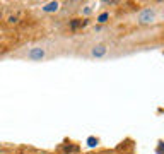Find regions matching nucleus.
Masks as SVG:
<instances>
[{
    "label": "nucleus",
    "mask_w": 164,
    "mask_h": 154,
    "mask_svg": "<svg viewBox=\"0 0 164 154\" xmlns=\"http://www.w3.org/2000/svg\"><path fill=\"white\" fill-rule=\"evenodd\" d=\"M91 12H92V7L91 5H87V7L84 9V14H91Z\"/></svg>",
    "instance_id": "6e6552de"
},
{
    "label": "nucleus",
    "mask_w": 164,
    "mask_h": 154,
    "mask_svg": "<svg viewBox=\"0 0 164 154\" xmlns=\"http://www.w3.org/2000/svg\"><path fill=\"white\" fill-rule=\"evenodd\" d=\"M86 24H87V21H80V19H72L70 21V28H72V29H77V28L86 26Z\"/></svg>",
    "instance_id": "39448f33"
},
{
    "label": "nucleus",
    "mask_w": 164,
    "mask_h": 154,
    "mask_svg": "<svg viewBox=\"0 0 164 154\" xmlns=\"http://www.w3.org/2000/svg\"><path fill=\"white\" fill-rule=\"evenodd\" d=\"M19 19H21V16H19V14H9V16H7V21H9L10 24L19 22Z\"/></svg>",
    "instance_id": "423d86ee"
},
{
    "label": "nucleus",
    "mask_w": 164,
    "mask_h": 154,
    "mask_svg": "<svg viewBox=\"0 0 164 154\" xmlns=\"http://www.w3.org/2000/svg\"><path fill=\"white\" fill-rule=\"evenodd\" d=\"M109 45L106 43H94V45H89L87 46V52L86 55L89 58H106L109 55Z\"/></svg>",
    "instance_id": "f03ea898"
},
{
    "label": "nucleus",
    "mask_w": 164,
    "mask_h": 154,
    "mask_svg": "<svg viewBox=\"0 0 164 154\" xmlns=\"http://www.w3.org/2000/svg\"><path fill=\"white\" fill-rule=\"evenodd\" d=\"M108 19H109V12H103V14H101V16H99L96 21H97V22H101V24H104Z\"/></svg>",
    "instance_id": "0eeeda50"
},
{
    "label": "nucleus",
    "mask_w": 164,
    "mask_h": 154,
    "mask_svg": "<svg viewBox=\"0 0 164 154\" xmlns=\"http://www.w3.org/2000/svg\"><path fill=\"white\" fill-rule=\"evenodd\" d=\"M14 57H22L31 62H43V60L50 58V48H46L45 45H36V46L26 48L24 53H16Z\"/></svg>",
    "instance_id": "f257e3e1"
},
{
    "label": "nucleus",
    "mask_w": 164,
    "mask_h": 154,
    "mask_svg": "<svg viewBox=\"0 0 164 154\" xmlns=\"http://www.w3.org/2000/svg\"><path fill=\"white\" fill-rule=\"evenodd\" d=\"M157 21V9H154V7H147L144 10H140L139 12V16H137V22L139 24H154Z\"/></svg>",
    "instance_id": "7ed1b4c3"
},
{
    "label": "nucleus",
    "mask_w": 164,
    "mask_h": 154,
    "mask_svg": "<svg viewBox=\"0 0 164 154\" xmlns=\"http://www.w3.org/2000/svg\"><path fill=\"white\" fill-rule=\"evenodd\" d=\"M0 14H2V7H0Z\"/></svg>",
    "instance_id": "1a4fd4ad"
},
{
    "label": "nucleus",
    "mask_w": 164,
    "mask_h": 154,
    "mask_svg": "<svg viewBox=\"0 0 164 154\" xmlns=\"http://www.w3.org/2000/svg\"><path fill=\"white\" fill-rule=\"evenodd\" d=\"M58 9H60V3H58V2H50V3H46V5L43 7L45 12H56Z\"/></svg>",
    "instance_id": "20e7f679"
}]
</instances>
